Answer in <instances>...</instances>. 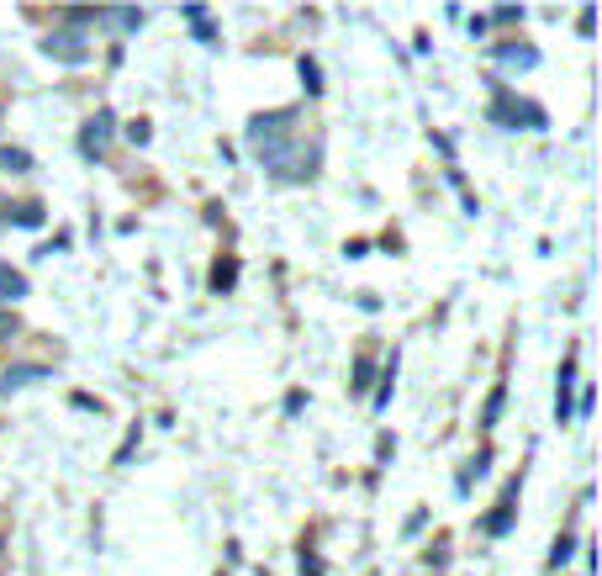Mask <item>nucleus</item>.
<instances>
[{
  "label": "nucleus",
  "mask_w": 602,
  "mask_h": 576,
  "mask_svg": "<svg viewBox=\"0 0 602 576\" xmlns=\"http://www.w3.org/2000/svg\"><path fill=\"white\" fill-rule=\"evenodd\" d=\"M513 513H518V481H507V492H502V503L481 518V534H492V540H502L507 529H513Z\"/></svg>",
  "instance_id": "6"
},
{
  "label": "nucleus",
  "mask_w": 602,
  "mask_h": 576,
  "mask_svg": "<svg viewBox=\"0 0 602 576\" xmlns=\"http://www.w3.org/2000/svg\"><path fill=\"white\" fill-rule=\"evenodd\" d=\"M0 170L22 175V170H32V154H27V148H0Z\"/></svg>",
  "instance_id": "16"
},
{
  "label": "nucleus",
  "mask_w": 602,
  "mask_h": 576,
  "mask_svg": "<svg viewBox=\"0 0 602 576\" xmlns=\"http://www.w3.org/2000/svg\"><path fill=\"white\" fill-rule=\"evenodd\" d=\"M69 402H74V407H80V413H101V402H96V397H90V392H74Z\"/></svg>",
  "instance_id": "21"
},
{
  "label": "nucleus",
  "mask_w": 602,
  "mask_h": 576,
  "mask_svg": "<svg viewBox=\"0 0 602 576\" xmlns=\"http://www.w3.org/2000/svg\"><path fill=\"white\" fill-rule=\"evenodd\" d=\"M296 74H301V85H307V96H323V74H317V59H301Z\"/></svg>",
  "instance_id": "15"
},
{
  "label": "nucleus",
  "mask_w": 602,
  "mask_h": 576,
  "mask_svg": "<svg viewBox=\"0 0 602 576\" xmlns=\"http://www.w3.org/2000/svg\"><path fill=\"white\" fill-rule=\"evenodd\" d=\"M127 138H133V143H148V138H154V127H148V122H133V127H127Z\"/></svg>",
  "instance_id": "23"
},
{
  "label": "nucleus",
  "mask_w": 602,
  "mask_h": 576,
  "mask_svg": "<svg viewBox=\"0 0 602 576\" xmlns=\"http://www.w3.org/2000/svg\"><path fill=\"white\" fill-rule=\"evenodd\" d=\"M6 217L16 228H43V201H22V207H6Z\"/></svg>",
  "instance_id": "13"
},
{
  "label": "nucleus",
  "mask_w": 602,
  "mask_h": 576,
  "mask_svg": "<svg viewBox=\"0 0 602 576\" xmlns=\"http://www.w3.org/2000/svg\"><path fill=\"white\" fill-rule=\"evenodd\" d=\"M48 376H53V365H43V360H22V365H6V370H0V397L22 392V386H37V381H48Z\"/></svg>",
  "instance_id": "5"
},
{
  "label": "nucleus",
  "mask_w": 602,
  "mask_h": 576,
  "mask_svg": "<svg viewBox=\"0 0 602 576\" xmlns=\"http://www.w3.org/2000/svg\"><path fill=\"white\" fill-rule=\"evenodd\" d=\"M492 122H497V127H534V133H544V127H550V117H544L539 101L507 96L497 80H492Z\"/></svg>",
  "instance_id": "2"
},
{
  "label": "nucleus",
  "mask_w": 602,
  "mask_h": 576,
  "mask_svg": "<svg viewBox=\"0 0 602 576\" xmlns=\"http://www.w3.org/2000/svg\"><path fill=\"white\" fill-rule=\"evenodd\" d=\"M370 381H375V365L360 360V365H354V392H370Z\"/></svg>",
  "instance_id": "20"
},
{
  "label": "nucleus",
  "mask_w": 602,
  "mask_h": 576,
  "mask_svg": "<svg viewBox=\"0 0 602 576\" xmlns=\"http://www.w3.org/2000/svg\"><path fill=\"white\" fill-rule=\"evenodd\" d=\"M259 164H265V175L280 180V185H307L317 180V170H323V143H301L296 133H280V138H265L254 148Z\"/></svg>",
  "instance_id": "1"
},
{
  "label": "nucleus",
  "mask_w": 602,
  "mask_h": 576,
  "mask_svg": "<svg viewBox=\"0 0 602 576\" xmlns=\"http://www.w3.org/2000/svg\"><path fill=\"white\" fill-rule=\"evenodd\" d=\"M497 64L534 69V64H539V48H534V43H502V48H497Z\"/></svg>",
  "instance_id": "10"
},
{
  "label": "nucleus",
  "mask_w": 602,
  "mask_h": 576,
  "mask_svg": "<svg viewBox=\"0 0 602 576\" xmlns=\"http://www.w3.org/2000/svg\"><path fill=\"white\" fill-rule=\"evenodd\" d=\"M238 286V259L228 254V259H217V265H212V291L222 296V291H233Z\"/></svg>",
  "instance_id": "12"
},
{
  "label": "nucleus",
  "mask_w": 602,
  "mask_h": 576,
  "mask_svg": "<svg viewBox=\"0 0 602 576\" xmlns=\"http://www.w3.org/2000/svg\"><path fill=\"white\" fill-rule=\"evenodd\" d=\"M11 333H16V318H11V312H0V344H6Z\"/></svg>",
  "instance_id": "25"
},
{
  "label": "nucleus",
  "mask_w": 602,
  "mask_h": 576,
  "mask_svg": "<svg viewBox=\"0 0 602 576\" xmlns=\"http://www.w3.org/2000/svg\"><path fill=\"white\" fill-rule=\"evenodd\" d=\"M43 53H48V59H59V64H85L90 59V37L74 32V27H53L43 37Z\"/></svg>",
  "instance_id": "3"
},
{
  "label": "nucleus",
  "mask_w": 602,
  "mask_h": 576,
  "mask_svg": "<svg viewBox=\"0 0 602 576\" xmlns=\"http://www.w3.org/2000/svg\"><path fill=\"white\" fill-rule=\"evenodd\" d=\"M502 407H507V386H492V397H486V407H481V429H497Z\"/></svg>",
  "instance_id": "14"
},
{
  "label": "nucleus",
  "mask_w": 602,
  "mask_h": 576,
  "mask_svg": "<svg viewBox=\"0 0 602 576\" xmlns=\"http://www.w3.org/2000/svg\"><path fill=\"white\" fill-rule=\"evenodd\" d=\"M571 550H576V540H571V534H560V540H555V550H550V566L560 571V566L571 561Z\"/></svg>",
  "instance_id": "18"
},
{
  "label": "nucleus",
  "mask_w": 602,
  "mask_h": 576,
  "mask_svg": "<svg viewBox=\"0 0 602 576\" xmlns=\"http://www.w3.org/2000/svg\"><path fill=\"white\" fill-rule=\"evenodd\" d=\"M280 133H296V111H265V117H249V143L254 148L265 138H280Z\"/></svg>",
  "instance_id": "7"
},
{
  "label": "nucleus",
  "mask_w": 602,
  "mask_h": 576,
  "mask_svg": "<svg viewBox=\"0 0 602 576\" xmlns=\"http://www.w3.org/2000/svg\"><path fill=\"white\" fill-rule=\"evenodd\" d=\"M27 296V275L16 265H0V302H22Z\"/></svg>",
  "instance_id": "11"
},
{
  "label": "nucleus",
  "mask_w": 602,
  "mask_h": 576,
  "mask_svg": "<svg viewBox=\"0 0 602 576\" xmlns=\"http://www.w3.org/2000/svg\"><path fill=\"white\" fill-rule=\"evenodd\" d=\"M465 32H470V37H486V32H492V22H486V16H470Z\"/></svg>",
  "instance_id": "24"
},
{
  "label": "nucleus",
  "mask_w": 602,
  "mask_h": 576,
  "mask_svg": "<svg viewBox=\"0 0 602 576\" xmlns=\"http://www.w3.org/2000/svg\"><path fill=\"white\" fill-rule=\"evenodd\" d=\"M486 22H502V27H513V22H523V6H497Z\"/></svg>",
  "instance_id": "19"
},
{
  "label": "nucleus",
  "mask_w": 602,
  "mask_h": 576,
  "mask_svg": "<svg viewBox=\"0 0 602 576\" xmlns=\"http://www.w3.org/2000/svg\"><path fill=\"white\" fill-rule=\"evenodd\" d=\"M101 22H111L117 32H138L143 27V6H101Z\"/></svg>",
  "instance_id": "9"
},
{
  "label": "nucleus",
  "mask_w": 602,
  "mask_h": 576,
  "mask_svg": "<svg viewBox=\"0 0 602 576\" xmlns=\"http://www.w3.org/2000/svg\"><path fill=\"white\" fill-rule=\"evenodd\" d=\"M111 133H117V117H111V111H96V117L80 127V154H85V159H101L106 143H111Z\"/></svg>",
  "instance_id": "4"
},
{
  "label": "nucleus",
  "mask_w": 602,
  "mask_h": 576,
  "mask_svg": "<svg viewBox=\"0 0 602 576\" xmlns=\"http://www.w3.org/2000/svg\"><path fill=\"white\" fill-rule=\"evenodd\" d=\"M571 402H576V355L560 365V386H555V418L560 423L571 418Z\"/></svg>",
  "instance_id": "8"
},
{
  "label": "nucleus",
  "mask_w": 602,
  "mask_h": 576,
  "mask_svg": "<svg viewBox=\"0 0 602 576\" xmlns=\"http://www.w3.org/2000/svg\"><path fill=\"white\" fill-rule=\"evenodd\" d=\"M391 386H397V355H391L386 370H381V392H375V402H381V407L391 402Z\"/></svg>",
  "instance_id": "17"
},
{
  "label": "nucleus",
  "mask_w": 602,
  "mask_h": 576,
  "mask_svg": "<svg viewBox=\"0 0 602 576\" xmlns=\"http://www.w3.org/2000/svg\"><path fill=\"white\" fill-rule=\"evenodd\" d=\"M301 576H323V561H317V555H307V550H301Z\"/></svg>",
  "instance_id": "22"
}]
</instances>
